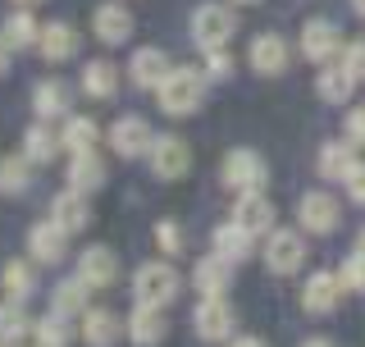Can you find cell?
<instances>
[{"mask_svg": "<svg viewBox=\"0 0 365 347\" xmlns=\"http://www.w3.org/2000/svg\"><path fill=\"white\" fill-rule=\"evenodd\" d=\"M205 69H192V64H174L169 69V78L155 87V106L165 114H174V119H182V114H197L201 101H205Z\"/></svg>", "mask_w": 365, "mask_h": 347, "instance_id": "cell-1", "label": "cell"}, {"mask_svg": "<svg viewBox=\"0 0 365 347\" xmlns=\"http://www.w3.org/2000/svg\"><path fill=\"white\" fill-rule=\"evenodd\" d=\"M178 293H182V279H178V270L169 261H146V265H137V274H133V302H142V306H174L178 302Z\"/></svg>", "mask_w": 365, "mask_h": 347, "instance_id": "cell-2", "label": "cell"}, {"mask_svg": "<svg viewBox=\"0 0 365 347\" xmlns=\"http://www.w3.org/2000/svg\"><path fill=\"white\" fill-rule=\"evenodd\" d=\"M237 32V19L228 5H215V0H205V5L192 9V41L201 46V51H220V46L233 41Z\"/></svg>", "mask_w": 365, "mask_h": 347, "instance_id": "cell-3", "label": "cell"}, {"mask_svg": "<svg viewBox=\"0 0 365 347\" xmlns=\"http://www.w3.org/2000/svg\"><path fill=\"white\" fill-rule=\"evenodd\" d=\"M220 178H224V188H233V192H265L269 169H265V160H260V151H251V146H237V151L224 156Z\"/></svg>", "mask_w": 365, "mask_h": 347, "instance_id": "cell-4", "label": "cell"}, {"mask_svg": "<svg viewBox=\"0 0 365 347\" xmlns=\"http://www.w3.org/2000/svg\"><path fill=\"white\" fill-rule=\"evenodd\" d=\"M260 261H265L269 274H279V279H288L306 265V238L292 233V228H274L265 233V251H260Z\"/></svg>", "mask_w": 365, "mask_h": 347, "instance_id": "cell-5", "label": "cell"}, {"mask_svg": "<svg viewBox=\"0 0 365 347\" xmlns=\"http://www.w3.org/2000/svg\"><path fill=\"white\" fill-rule=\"evenodd\" d=\"M192 325H197V338L205 343H228L237 333V311L228 297H201L192 311Z\"/></svg>", "mask_w": 365, "mask_h": 347, "instance_id": "cell-6", "label": "cell"}, {"mask_svg": "<svg viewBox=\"0 0 365 347\" xmlns=\"http://www.w3.org/2000/svg\"><path fill=\"white\" fill-rule=\"evenodd\" d=\"M297 224H302V233H315V238L334 233V228L342 224V206H338V196H334V192H324V188L306 192L302 201H297Z\"/></svg>", "mask_w": 365, "mask_h": 347, "instance_id": "cell-7", "label": "cell"}, {"mask_svg": "<svg viewBox=\"0 0 365 347\" xmlns=\"http://www.w3.org/2000/svg\"><path fill=\"white\" fill-rule=\"evenodd\" d=\"M106 142H110V151H114V156L137 160V156H151L155 133H151V124H146L142 114H123V119H114V124H110Z\"/></svg>", "mask_w": 365, "mask_h": 347, "instance_id": "cell-8", "label": "cell"}, {"mask_svg": "<svg viewBox=\"0 0 365 347\" xmlns=\"http://www.w3.org/2000/svg\"><path fill=\"white\" fill-rule=\"evenodd\" d=\"M342 32H338V23L334 19H306L302 23V55L311 64H334L338 55H342Z\"/></svg>", "mask_w": 365, "mask_h": 347, "instance_id": "cell-9", "label": "cell"}, {"mask_svg": "<svg viewBox=\"0 0 365 347\" xmlns=\"http://www.w3.org/2000/svg\"><path fill=\"white\" fill-rule=\"evenodd\" d=\"M28 256L37 265H60L68 256V228L60 219H37V224L28 228Z\"/></svg>", "mask_w": 365, "mask_h": 347, "instance_id": "cell-10", "label": "cell"}, {"mask_svg": "<svg viewBox=\"0 0 365 347\" xmlns=\"http://www.w3.org/2000/svg\"><path fill=\"white\" fill-rule=\"evenodd\" d=\"M151 174L155 178H165V183H174V178H182V174L192 169V146L182 142V137H174V133H160L155 142H151Z\"/></svg>", "mask_w": 365, "mask_h": 347, "instance_id": "cell-11", "label": "cell"}, {"mask_svg": "<svg viewBox=\"0 0 365 347\" xmlns=\"http://www.w3.org/2000/svg\"><path fill=\"white\" fill-rule=\"evenodd\" d=\"M247 64L256 69L260 78H279L283 69L292 64V46L279 37V32H260V37H251L247 46Z\"/></svg>", "mask_w": 365, "mask_h": 347, "instance_id": "cell-12", "label": "cell"}, {"mask_svg": "<svg viewBox=\"0 0 365 347\" xmlns=\"http://www.w3.org/2000/svg\"><path fill=\"white\" fill-rule=\"evenodd\" d=\"M91 32H96V41H106V46H123L133 37V9L123 5V0L96 5L91 9Z\"/></svg>", "mask_w": 365, "mask_h": 347, "instance_id": "cell-13", "label": "cell"}, {"mask_svg": "<svg viewBox=\"0 0 365 347\" xmlns=\"http://www.w3.org/2000/svg\"><path fill=\"white\" fill-rule=\"evenodd\" d=\"M342 293H347V288H342L338 274L315 270V274H306V283H302V311H306V316H329V311L338 306Z\"/></svg>", "mask_w": 365, "mask_h": 347, "instance_id": "cell-14", "label": "cell"}, {"mask_svg": "<svg viewBox=\"0 0 365 347\" xmlns=\"http://www.w3.org/2000/svg\"><path fill=\"white\" fill-rule=\"evenodd\" d=\"M169 69H174V64H169V55L160 51V46H137L133 60H128V78H133V87L155 91L169 78Z\"/></svg>", "mask_w": 365, "mask_h": 347, "instance_id": "cell-15", "label": "cell"}, {"mask_svg": "<svg viewBox=\"0 0 365 347\" xmlns=\"http://www.w3.org/2000/svg\"><path fill=\"white\" fill-rule=\"evenodd\" d=\"M192 288L201 297H228V288H233V261H224L220 251L201 256L197 270H192Z\"/></svg>", "mask_w": 365, "mask_h": 347, "instance_id": "cell-16", "label": "cell"}, {"mask_svg": "<svg viewBox=\"0 0 365 347\" xmlns=\"http://www.w3.org/2000/svg\"><path fill=\"white\" fill-rule=\"evenodd\" d=\"M233 219L247 228V233H274V201L265 192H237L233 201Z\"/></svg>", "mask_w": 365, "mask_h": 347, "instance_id": "cell-17", "label": "cell"}, {"mask_svg": "<svg viewBox=\"0 0 365 347\" xmlns=\"http://www.w3.org/2000/svg\"><path fill=\"white\" fill-rule=\"evenodd\" d=\"M78 329H83V343L87 347H114L123 333H128V320H119L106 306H101V311L87 306V316H83V325H78Z\"/></svg>", "mask_w": 365, "mask_h": 347, "instance_id": "cell-18", "label": "cell"}, {"mask_svg": "<svg viewBox=\"0 0 365 347\" xmlns=\"http://www.w3.org/2000/svg\"><path fill=\"white\" fill-rule=\"evenodd\" d=\"M37 51H41V60H51V64H64V60H73V55H78V28H73V23H64V19H55V23H41Z\"/></svg>", "mask_w": 365, "mask_h": 347, "instance_id": "cell-19", "label": "cell"}, {"mask_svg": "<svg viewBox=\"0 0 365 347\" xmlns=\"http://www.w3.org/2000/svg\"><path fill=\"white\" fill-rule=\"evenodd\" d=\"M128 338H133V347H160V343L169 338V320H165V311L137 302V306H133V316H128Z\"/></svg>", "mask_w": 365, "mask_h": 347, "instance_id": "cell-20", "label": "cell"}, {"mask_svg": "<svg viewBox=\"0 0 365 347\" xmlns=\"http://www.w3.org/2000/svg\"><path fill=\"white\" fill-rule=\"evenodd\" d=\"M78 274L91 288H114L119 283V256L110 247H83L78 251Z\"/></svg>", "mask_w": 365, "mask_h": 347, "instance_id": "cell-21", "label": "cell"}, {"mask_svg": "<svg viewBox=\"0 0 365 347\" xmlns=\"http://www.w3.org/2000/svg\"><path fill=\"white\" fill-rule=\"evenodd\" d=\"M60 151H64V133L51 129V119H37L23 133V156H28L32 165H51V160H60Z\"/></svg>", "mask_w": 365, "mask_h": 347, "instance_id": "cell-22", "label": "cell"}, {"mask_svg": "<svg viewBox=\"0 0 365 347\" xmlns=\"http://www.w3.org/2000/svg\"><path fill=\"white\" fill-rule=\"evenodd\" d=\"M356 151H361V146L351 142V137H342V142H324V146H319V178H329V183H347V174L361 165Z\"/></svg>", "mask_w": 365, "mask_h": 347, "instance_id": "cell-23", "label": "cell"}, {"mask_svg": "<svg viewBox=\"0 0 365 347\" xmlns=\"http://www.w3.org/2000/svg\"><path fill=\"white\" fill-rule=\"evenodd\" d=\"M96 293L83 274H73V279H60L51 288V311H60V316H68V320H83L87 316V297Z\"/></svg>", "mask_w": 365, "mask_h": 347, "instance_id": "cell-24", "label": "cell"}, {"mask_svg": "<svg viewBox=\"0 0 365 347\" xmlns=\"http://www.w3.org/2000/svg\"><path fill=\"white\" fill-rule=\"evenodd\" d=\"M251 247H256V233H247L237 219H224L220 228H215V238H210V251H220L224 261H247L251 256Z\"/></svg>", "mask_w": 365, "mask_h": 347, "instance_id": "cell-25", "label": "cell"}, {"mask_svg": "<svg viewBox=\"0 0 365 347\" xmlns=\"http://www.w3.org/2000/svg\"><path fill=\"white\" fill-rule=\"evenodd\" d=\"M51 215L60 219V224L68 228V233H78V228H87V224H91V206H87V192H78V188H68V183H64V192H55V201H51Z\"/></svg>", "mask_w": 365, "mask_h": 347, "instance_id": "cell-26", "label": "cell"}, {"mask_svg": "<svg viewBox=\"0 0 365 347\" xmlns=\"http://www.w3.org/2000/svg\"><path fill=\"white\" fill-rule=\"evenodd\" d=\"M32 110H37V119H68V87L60 78H41L37 87H32Z\"/></svg>", "mask_w": 365, "mask_h": 347, "instance_id": "cell-27", "label": "cell"}, {"mask_svg": "<svg viewBox=\"0 0 365 347\" xmlns=\"http://www.w3.org/2000/svg\"><path fill=\"white\" fill-rule=\"evenodd\" d=\"M315 91H319V101H324V106H347L351 91H356V78H351L342 64H319Z\"/></svg>", "mask_w": 365, "mask_h": 347, "instance_id": "cell-28", "label": "cell"}, {"mask_svg": "<svg viewBox=\"0 0 365 347\" xmlns=\"http://www.w3.org/2000/svg\"><path fill=\"white\" fill-rule=\"evenodd\" d=\"M68 188H78V192H101L106 188V160H101L96 151H83V156H73L68 160Z\"/></svg>", "mask_w": 365, "mask_h": 347, "instance_id": "cell-29", "label": "cell"}, {"mask_svg": "<svg viewBox=\"0 0 365 347\" xmlns=\"http://www.w3.org/2000/svg\"><path fill=\"white\" fill-rule=\"evenodd\" d=\"M60 133H64V151H68V156L96 151V142H101V124L91 119V114H68Z\"/></svg>", "mask_w": 365, "mask_h": 347, "instance_id": "cell-30", "label": "cell"}, {"mask_svg": "<svg viewBox=\"0 0 365 347\" xmlns=\"http://www.w3.org/2000/svg\"><path fill=\"white\" fill-rule=\"evenodd\" d=\"M0 37L14 46V51H28V46H37V37H41V23L32 19V9H28V5H19L14 14L0 23Z\"/></svg>", "mask_w": 365, "mask_h": 347, "instance_id": "cell-31", "label": "cell"}, {"mask_svg": "<svg viewBox=\"0 0 365 347\" xmlns=\"http://www.w3.org/2000/svg\"><path fill=\"white\" fill-rule=\"evenodd\" d=\"M83 91L91 101H110L114 91H119V69L110 60H87L83 64Z\"/></svg>", "mask_w": 365, "mask_h": 347, "instance_id": "cell-32", "label": "cell"}, {"mask_svg": "<svg viewBox=\"0 0 365 347\" xmlns=\"http://www.w3.org/2000/svg\"><path fill=\"white\" fill-rule=\"evenodd\" d=\"M32 188V160L28 156H5L0 160V196H23Z\"/></svg>", "mask_w": 365, "mask_h": 347, "instance_id": "cell-33", "label": "cell"}, {"mask_svg": "<svg viewBox=\"0 0 365 347\" xmlns=\"http://www.w3.org/2000/svg\"><path fill=\"white\" fill-rule=\"evenodd\" d=\"M32 325H37V320L28 316V302H14V297H5V302H0V338H5V343L28 338Z\"/></svg>", "mask_w": 365, "mask_h": 347, "instance_id": "cell-34", "label": "cell"}, {"mask_svg": "<svg viewBox=\"0 0 365 347\" xmlns=\"http://www.w3.org/2000/svg\"><path fill=\"white\" fill-rule=\"evenodd\" d=\"M32 338H37V347H68L73 343V325H68V316H60V311H46L37 325H32Z\"/></svg>", "mask_w": 365, "mask_h": 347, "instance_id": "cell-35", "label": "cell"}, {"mask_svg": "<svg viewBox=\"0 0 365 347\" xmlns=\"http://www.w3.org/2000/svg\"><path fill=\"white\" fill-rule=\"evenodd\" d=\"M0 288H5V297H14V302H28L32 288H37V274L28 270V261H9L5 270H0Z\"/></svg>", "mask_w": 365, "mask_h": 347, "instance_id": "cell-36", "label": "cell"}, {"mask_svg": "<svg viewBox=\"0 0 365 347\" xmlns=\"http://www.w3.org/2000/svg\"><path fill=\"white\" fill-rule=\"evenodd\" d=\"M338 279H342V288H347V293H365V256H361V251H351V256L342 261Z\"/></svg>", "mask_w": 365, "mask_h": 347, "instance_id": "cell-37", "label": "cell"}, {"mask_svg": "<svg viewBox=\"0 0 365 347\" xmlns=\"http://www.w3.org/2000/svg\"><path fill=\"white\" fill-rule=\"evenodd\" d=\"M233 55H228V46H220V51H205V78H215V83H228L233 78Z\"/></svg>", "mask_w": 365, "mask_h": 347, "instance_id": "cell-38", "label": "cell"}, {"mask_svg": "<svg viewBox=\"0 0 365 347\" xmlns=\"http://www.w3.org/2000/svg\"><path fill=\"white\" fill-rule=\"evenodd\" d=\"M338 64L347 69V74L356 78V83H365V37H361V41H347V46H342Z\"/></svg>", "mask_w": 365, "mask_h": 347, "instance_id": "cell-39", "label": "cell"}, {"mask_svg": "<svg viewBox=\"0 0 365 347\" xmlns=\"http://www.w3.org/2000/svg\"><path fill=\"white\" fill-rule=\"evenodd\" d=\"M155 247L165 251V256H178V251H182V228L169 224V219H160V224H155Z\"/></svg>", "mask_w": 365, "mask_h": 347, "instance_id": "cell-40", "label": "cell"}, {"mask_svg": "<svg viewBox=\"0 0 365 347\" xmlns=\"http://www.w3.org/2000/svg\"><path fill=\"white\" fill-rule=\"evenodd\" d=\"M342 137H351L356 146H365V106H351L342 114Z\"/></svg>", "mask_w": 365, "mask_h": 347, "instance_id": "cell-41", "label": "cell"}, {"mask_svg": "<svg viewBox=\"0 0 365 347\" xmlns=\"http://www.w3.org/2000/svg\"><path fill=\"white\" fill-rule=\"evenodd\" d=\"M347 196H351L356 206H365V165H356V169L347 174Z\"/></svg>", "mask_w": 365, "mask_h": 347, "instance_id": "cell-42", "label": "cell"}, {"mask_svg": "<svg viewBox=\"0 0 365 347\" xmlns=\"http://www.w3.org/2000/svg\"><path fill=\"white\" fill-rule=\"evenodd\" d=\"M228 347H269V343L256 338V333H233V338H228Z\"/></svg>", "mask_w": 365, "mask_h": 347, "instance_id": "cell-43", "label": "cell"}, {"mask_svg": "<svg viewBox=\"0 0 365 347\" xmlns=\"http://www.w3.org/2000/svg\"><path fill=\"white\" fill-rule=\"evenodd\" d=\"M9 51H14V46H9L5 37H0V78H5V74H9Z\"/></svg>", "mask_w": 365, "mask_h": 347, "instance_id": "cell-44", "label": "cell"}, {"mask_svg": "<svg viewBox=\"0 0 365 347\" xmlns=\"http://www.w3.org/2000/svg\"><path fill=\"white\" fill-rule=\"evenodd\" d=\"M297 347H334L329 338H306V343H297Z\"/></svg>", "mask_w": 365, "mask_h": 347, "instance_id": "cell-45", "label": "cell"}, {"mask_svg": "<svg viewBox=\"0 0 365 347\" xmlns=\"http://www.w3.org/2000/svg\"><path fill=\"white\" fill-rule=\"evenodd\" d=\"M351 251H361V256H365V228L356 233V247H351Z\"/></svg>", "mask_w": 365, "mask_h": 347, "instance_id": "cell-46", "label": "cell"}, {"mask_svg": "<svg viewBox=\"0 0 365 347\" xmlns=\"http://www.w3.org/2000/svg\"><path fill=\"white\" fill-rule=\"evenodd\" d=\"M351 9H356V14L365 19V0H351Z\"/></svg>", "mask_w": 365, "mask_h": 347, "instance_id": "cell-47", "label": "cell"}, {"mask_svg": "<svg viewBox=\"0 0 365 347\" xmlns=\"http://www.w3.org/2000/svg\"><path fill=\"white\" fill-rule=\"evenodd\" d=\"M14 5H28L32 9V5H41V0H14Z\"/></svg>", "mask_w": 365, "mask_h": 347, "instance_id": "cell-48", "label": "cell"}, {"mask_svg": "<svg viewBox=\"0 0 365 347\" xmlns=\"http://www.w3.org/2000/svg\"><path fill=\"white\" fill-rule=\"evenodd\" d=\"M233 5H260V0H233Z\"/></svg>", "mask_w": 365, "mask_h": 347, "instance_id": "cell-49", "label": "cell"}, {"mask_svg": "<svg viewBox=\"0 0 365 347\" xmlns=\"http://www.w3.org/2000/svg\"><path fill=\"white\" fill-rule=\"evenodd\" d=\"M0 347H5V338H0Z\"/></svg>", "mask_w": 365, "mask_h": 347, "instance_id": "cell-50", "label": "cell"}]
</instances>
